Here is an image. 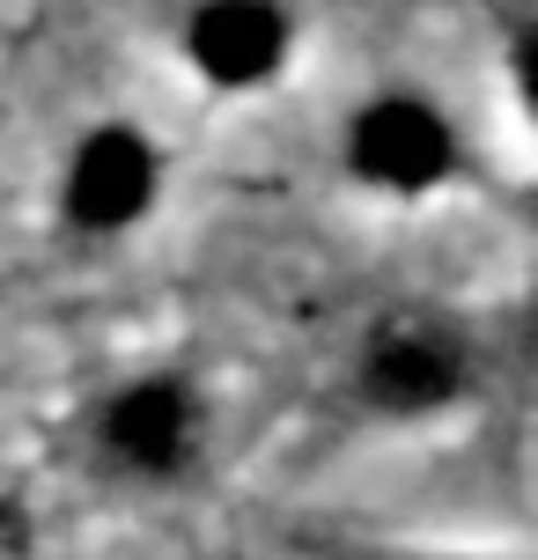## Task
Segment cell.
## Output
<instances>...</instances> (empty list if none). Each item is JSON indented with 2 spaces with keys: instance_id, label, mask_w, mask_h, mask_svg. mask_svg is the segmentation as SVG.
Segmentation results:
<instances>
[{
  "instance_id": "5",
  "label": "cell",
  "mask_w": 538,
  "mask_h": 560,
  "mask_svg": "<svg viewBox=\"0 0 538 560\" xmlns=\"http://www.w3.org/2000/svg\"><path fill=\"white\" fill-rule=\"evenodd\" d=\"M295 23L281 0H199L185 23V52L214 89H258L281 74Z\"/></svg>"
},
{
  "instance_id": "1",
  "label": "cell",
  "mask_w": 538,
  "mask_h": 560,
  "mask_svg": "<svg viewBox=\"0 0 538 560\" xmlns=\"http://www.w3.org/2000/svg\"><path fill=\"white\" fill-rule=\"evenodd\" d=\"M207 443H214V398L185 369H133L82 413V457L133 494H177L207 465Z\"/></svg>"
},
{
  "instance_id": "3",
  "label": "cell",
  "mask_w": 538,
  "mask_h": 560,
  "mask_svg": "<svg viewBox=\"0 0 538 560\" xmlns=\"http://www.w3.org/2000/svg\"><path fill=\"white\" fill-rule=\"evenodd\" d=\"M155 192H163V155L148 148L141 126H89L59 177V222L82 244H112L148 222Z\"/></svg>"
},
{
  "instance_id": "6",
  "label": "cell",
  "mask_w": 538,
  "mask_h": 560,
  "mask_svg": "<svg viewBox=\"0 0 538 560\" xmlns=\"http://www.w3.org/2000/svg\"><path fill=\"white\" fill-rule=\"evenodd\" d=\"M406 560H494V553H406Z\"/></svg>"
},
{
  "instance_id": "4",
  "label": "cell",
  "mask_w": 538,
  "mask_h": 560,
  "mask_svg": "<svg viewBox=\"0 0 538 560\" xmlns=\"http://www.w3.org/2000/svg\"><path fill=\"white\" fill-rule=\"evenodd\" d=\"M457 126L443 118V104H428L413 89H391L347 118V170L391 199H421L435 185L457 177Z\"/></svg>"
},
{
  "instance_id": "2",
  "label": "cell",
  "mask_w": 538,
  "mask_h": 560,
  "mask_svg": "<svg viewBox=\"0 0 538 560\" xmlns=\"http://www.w3.org/2000/svg\"><path fill=\"white\" fill-rule=\"evenodd\" d=\"M480 392V347L465 325L435 317V310H384L362 339H354V369H347V398L369 420H443Z\"/></svg>"
}]
</instances>
